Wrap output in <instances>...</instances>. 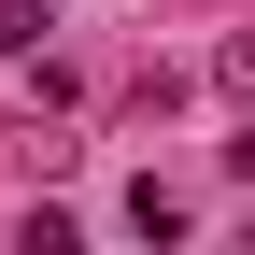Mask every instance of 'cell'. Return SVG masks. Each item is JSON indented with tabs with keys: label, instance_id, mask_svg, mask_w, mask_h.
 <instances>
[{
	"label": "cell",
	"instance_id": "obj_1",
	"mask_svg": "<svg viewBox=\"0 0 255 255\" xmlns=\"http://www.w3.org/2000/svg\"><path fill=\"white\" fill-rule=\"evenodd\" d=\"M128 227H142V241H184V199H170V184L142 170V184H128Z\"/></svg>",
	"mask_w": 255,
	"mask_h": 255
},
{
	"label": "cell",
	"instance_id": "obj_2",
	"mask_svg": "<svg viewBox=\"0 0 255 255\" xmlns=\"http://www.w3.org/2000/svg\"><path fill=\"white\" fill-rule=\"evenodd\" d=\"M43 28H57V0H0V57H28Z\"/></svg>",
	"mask_w": 255,
	"mask_h": 255
},
{
	"label": "cell",
	"instance_id": "obj_3",
	"mask_svg": "<svg viewBox=\"0 0 255 255\" xmlns=\"http://www.w3.org/2000/svg\"><path fill=\"white\" fill-rule=\"evenodd\" d=\"M227 85H241V100H255V28H227Z\"/></svg>",
	"mask_w": 255,
	"mask_h": 255
},
{
	"label": "cell",
	"instance_id": "obj_4",
	"mask_svg": "<svg viewBox=\"0 0 255 255\" xmlns=\"http://www.w3.org/2000/svg\"><path fill=\"white\" fill-rule=\"evenodd\" d=\"M227 170H241V184H255V128H241V142H227Z\"/></svg>",
	"mask_w": 255,
	"mask_h": 255
}]
</instances>
